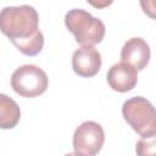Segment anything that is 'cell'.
Listing matches in <instances>:
<instances>
[{
    "instance_id": "cell-12",
    "label": "cell",
    "mask_w": 156,
    "mask_h": 156,
    "mask_svg": "<svg viewBox=\"0 0 156 156\" xmlns=\"http://www.w3.org/2000/svg\"><path fill=\"white\" fill-rule=\"evenodd\" d=\"M65 156H79V155H77L76 152H71V154H66Z\"/></svg>"
},
{
    "instance_id": "cell-10",
    "label": "cell",
    "mask_w": 156,
    "mask_h": 156,
    "mask_svg": "<svg viewBox=\"0 0 156 156\" xmlns=\"http://www.w3.org/2000/svg\"><path fill=\"white\" fill-rule=\"evenodd\" d=\"M12 44L22 54H24L27 56H35L41 51V49L44 46V35L41 32H38L35 35H33L30 38L13 41Z\"/></svg>"
},
{
    "instance_id": "cell-2",
    "label": "cell",
    "mask_w": 156,
    "mask_h": 156,
    "mask_svg": "<svg viewBox=\"0 0 156 156\" xmlns=\"http://www.w3.org/2000/svg\"><path fill=\"white\" fill-rule=\"evenodd\" d=\"M65 24L74 35L76 41L82 46L99 44L104 39L106 32L104 22L83 9L69 10L65 16Z\"/></svg>"
},
{
    "instance_id": "cell-11",
    "label": "cell",
    "mask_w": 156,
    "mask_h": 156,
    "mask_svg": "<svg viewBox=\"0 0 156 156\" xmlns=\"http://www.w3.org/2000/svg\"><path fill=\"white\" fill-rule=\"evenodd\" d=\"M156 139L155 135L143 136L136 141L135 151L138 156H156Z\"/></svg>"
},
{
    "instance_id": "cell-7",
    "label": "cell",
    "mask_w": 156,
    "mask_h": 156,
    "mask_svg": "<svg viewBox=\"0 0 156 156\" xmlns=\"http://www.w3.org/2000/svg\"><path fill=\"white\" fill-rule=\"evenodd\" d=\"M121 60L133 66L136 71L144 69L150 61L149 44L143 38L128 39L121 50Z\"/></svg>"
},
{
    "instance_id": "cell-9",
    "label": "cell",
    "mask_w": 156,
    "mask_h": 156,
    "mask_svg": "<svg viewBox=\"0 0 156 156\" xmlns=\"http://www.w3.org/2000/svg\"><path fill=\"white\" fill-rule=\"evenodd\" d=\"M21 117V111L17 102L5 94H0V128H13Z\"/></svg>"
},
{
    "instance_id": "cell-3",
    "label": "cell",
    "mask_w": 156,
    "mask_h": 156,
    "mask_svg": "<svg viewBox=\"0 0 156 156\" xmlns=\"http://www.w3.org/2000/svg\"><path fill=\"white\" fill-rule=\"evenodd\" d=\"M122 115L126 122L141 136L155 135L156 119L154 105L143 96H134L124 101Z\"/></svg>"
},
{
    "instance_id": "cell-4",
    "label": "cell",
    "mask_w": 156,
    "mask_h": 156,
    "mask_svg": "<svg viewBox=\"0 0 156 156\" xmlns=\"http://www.w3.org/2000/svg\"><path fill=\"white\" fill-rule=\"evenodd\" d=\"M49 85L46 73L35 65H23L11 76L12 89L23 98H35L45 93Z\"/></svg>"
},
{
    "instance_id": "cell-5",
    "label": "cell",
    "mask_w": 156,
    "mask_h": 156,
    "mask_svg": "<svg viewBox=\"0 0 156 156\" xmlns=\"http://www.w3.org/2000/svg\"><path fill=\"white\" fill-rule=\"evenodd\" d=\"M104 141V129L94 121L83 122L73 134V149L79 156H95L101 150Z\"/></svg>"
},
{
    "instance_id": "cell-6",
    "label": "cell",
    "mask_w": 156,
    "mask_h": 156,
    "mask_svg": "<svg viewBox=\"0 0 156 156\" xmlns=\"http://www.w3.org/2000/svg\"><path fill=\"white\" fill-rule=\"evenodd\" d=\"M72 68L80 77H93L101 68V55L94 46H80L72 55Z\"/></svg>"
},
{
    "instance_id": "cell-8",
    "label": "cell",
    "mask_w": 156,
    "mask_h": 156,
    "mask_svg": "<svg viewBox=\"0 0 156 156\" xmlns=\"http://www.w3.org/2000/svg\"><path fill=\"white\" fill-rule=\"evenodd\" d=\"M136 69L126 62H118L112 65L107 72V83L115 91H129L136 85Z\"/></svg>"
},
{
    "instance_id": "cell-1",
    "label": "cell",
    "mask_w": 156,
    "mask_h": 156,
    "mask_svg": "<svg viewBox=\"0 0 156 156\" xmlns=\"http://www.w3.org/2000/svg\"><path fill=\"white\" fill-rule=\"evenodd\" d=\"M39 15L33 6H6L0 11V30L11 43L35 35L39 30Z\"/></svg>"
}]
</instances>
